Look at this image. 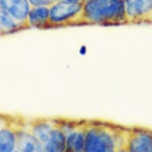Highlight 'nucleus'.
<instances>
[{"mask_svg":"<svg viewBox=\"0 0 152 152\" xmlns=\"http://www.w3.org/2000/svg\"><path fill=\"white\" fill-rule=\"evenodd\" d=\"M129 128L103 121H85L83 152H118L124 149Z\"/></svg>","mask_w":152,"mask_h":152,"instance_id":"nucleus-1","label":"nucleus"},{"mask_svg":"<svg viewBox=\"0 0 152 152\" xmlns=\"http://www.w3.org/2000/svg\"><path fill=\"white\" fill-rule=\"evenodd\" d=\"M83 25L128 24L124 0H88L83 2Z\"/></svg>","mask_w":152,"mask_h":152,"instance_id":"nucleus-2","label":"nucleus"},{"mask_svg":"<svg viewBox=\"0 0 152 152\" xmlns=\"http://www.w3.org/2000/svg\"><path fill=\"white\" fill-rule=\"evenodd\" d=\"M50 8V28L83 25V3L55 1Z\"/></svg>","mask_w":152,"mask_h":152,"instance_id":"nucleus-3","label":"nucleus"},{"mask_svg":"<svg viewBox=\"0 0 152 152\" xmlns=\"http://www.w3.org/2000/svg\"><path fill=\"white\" fill-rule=\"evenodd\" d=\"M66 134L65 152H83L85 142V121L60 119Z\"/></svg>","mask_w":152,"mask_h":152,"instance_id":"nucleus-4","label":"nucleus"},{"mask_svg":"<svg viewBox=\"0 0 152 152\" xmlns=\"http://www.w3.org/2000/svg\"><path fill=\"white\" fill-rule=\"evenodd\" d=\"M22 120L0 114V152H14L16 133Z\"/></svg>","mask_w":152,"mask_h":152,"instance_id":"nucleus-5","label":"nucleus"},{"mask_svg":"<svg viewBox=\"0 0 152 152\" xmlns=\"http://www.w3.org/2000/svg\"><path fill=\"white\" fill-rule=\"evenodd\" d=\"M128 23H152V0H124Z\"/></svg>","mask_w":152,"mask_h":152,"instance_id":"nucleus-6","label":"nucleus"},{"mask_svg":"<svg viewBox=\"0 0 152 152\" xmlns=\"http://www.w3.org/2000/svg\"><path fill=\"white\" fill-rule=\"evenodd\" d=\"M124 149L127 152H152V131L129 128Z\"/></svg>","mask_w":152,"mask_h":152,"instance_id":"nucleus-7","label":"nucleus"},{"mask_svg":"<svg viewBox=\"0 0 152 152\" xmlns=\"http://www.w3.org/2000/svg\"><path fill=\"white\" fill-rule=\"evenodd\" d=\"M14 152H44L42 145L30 132L26 121L22 120L17 130Z\"/></svg>","mask_w":152,"mask_h":152,"instance_id":"nucleus-8","label":"nucleus"},{"mask_svg":"<svg viewBox=\"0 0 152 152\" xmlns=\"http://www.w3.org/2000/svg\"><path fill=\"white\" fill-rule=\"evenodd\" d=\"M30 9L31 6L29 0H0V10L9 14L26 26V18Z\"/></svg>","mask_w":152,"mask_h":152,"instance_id":"nucleus-9","label":"nucleus"},{"mask_svg":"<svg viewBox=\"0 0 152 152\" xmlns=\"http://www.w3.org/2000/svg\"><path fill=\"white\" fill-rule=\"evenodd\" d=\"M66 146V134L61 126L60 120L57 119V123L53 128L47 141L42 146L44 152H65Z\"/></svg>","mask_w":152,"mask_h":152,"instance_id":"nucleus-10","label":"nucleus"},{"mask_svg":"<svg viewBox=\"0 0 152 152\" xmlns=\"http://www.w3.org/2000/svg\"><path fill=\"white\" fill-rule=\"evenodd\" d=\"M26 25L27 28L47 29L50 28V8L49 7H31L27 15Z\"/></svg>","mask_w":152,"mask_h":152,"instance_id":"nucleus-11","label":"nucleus"},{"mask_svg":"<svg viewBox=\"0 0 152 152\" xmlns=\"http://www.w3.org/2000/svg\"><path fill=\"white\" fill-rule=\"evenodd\" d=\"M28 29L25 25L18 22L12 16L0 10V36L13 34Z\"/></svg>","mask_w":152,"mask_h":152,"instance_id":"nucleus-12","label":"nucleus"},{"mask_svg":"<svg viewBox=\"0 0 152 152\" xmlns=\"http://www.w3.org/2000/svg\"><path fill=\"white\" fill-rule=\"evenodd\" d=\"M53 0H29L31 7H50Z\"/></svg>","mask_w":152,"mask_h":152,"instance_id":"nucleus-13","label":"nucleus"},{"mask_svg":"<svg viewBox=\"0 0 152 152\" xmlns=\"http://www.w3.org/2000/svg\"><path fill=\"white\" fill-rule=\"evenodd\" d=\"M78 53H79V54H80V56H82V57L85 56L88 53L87 46L85 45H80V48H79V50H78Z\"/></svg>","mask_w":152,"mask_h":152,"instance_id":"nucleus-14","label":"nucleus"},{"mask_svg":"<svg viewBox=\"0 0 152 152\" xmlns=\"http://www.w3.org/2000/svg\"><path fill=\"white\" fill-rule=\"evenodd\" d=\"M53 1H61V2H67V3H83L82 0H53Z\"/></svg>","mask_w":152,"mask_h":152,"instance_id":"nucleus-15","label":"nucleus"},{"mask_svg":"<svg viewBox=\"0 0 152 152\" xmlns=\"http://www.w3.org/2000/svg\"><path fill=\"white\" fill-rule=\"evenodd\" d=\"M118 152H127V151L125 149H123V150H120V151H119Z\"/></svg>","mask_w":152,"mask_h":152,"instance_id":"nucleus-16","label":"nucleus"},{"mask_svg":"<svg viewBox=\"0 0 152 152\" xmlns=\"http://www.w3.org/2000/svg\"><path fill=\"white\" fill-rule=\"evenodd\" d=\"M83 2H85V1H88V0H82Z\"/></svg>","mask_w":152,"mask_h":152,"instance_id":"nucleus-17","label":"nucleus"}]
</instances>
